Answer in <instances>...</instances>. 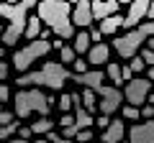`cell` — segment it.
<instances>
[{
    "instance_id": "cell-1",
    "label": "cell",
    "mask_w": 154,
    "mask_h": 143,
    "mask_svg": "<svg viewBox=\"0 0 154 143\" xmlns=\"http://www.w3.org/2000/svg\"><path fill=\"white\" fill-rule=\"evenodd\" d=\"M36 16L51 28L57 39L69 41L75 39V26H72V3L69 0H38Z\"/></svg>"
},
{
    "instance_id": "cell-2",
    "label": "cell",
    "mask_w": 154,
    "mask_h": 143,
    "mask_svg": "<svg viewBox=\"0 0 154 143\" xmlns=\"http://www.w3.org/2000/svg\"><path fill=\"white\" fill-rule=\"evenodd\" d=\"M72 79V72H67V66L62 61H44V66L36 72H26L16 79L18 87H49V89H62Z\"/></svg>"
},
{
    "instance_id": "cell-3",
    "label": "cell",
    "mask_w": 154,
    "mask_h": 143,
    "mask_svg": "<svg viewBox=\"0 0 154 143\" xmlns=\"http://www.w3.org/2000/svg\"><path fill=\"white\" fill-rule=\"evenodd\" d=\"M38 3L36 0H21V3H16V5H11V3H0V18H5V21H11V26L3 31V36H0V41H3V46H16V41L23 39V33H26V21H28V10L31 8H36Z\"/></svg>"
},
{
    "instance_id": "cell-4",
    "label": "cell",
    "mask_w": 154,
    "mask_h": 143,
    "mask_svg": "<svg viewBox=\"0 0 154 143\" xmlns=\"http://www.w3.org/2000/svg\"><path fill=\"white\" fill-rule=\"evenodd\" d=\"M57 100L51 97V95H44L38 87H31V89H21V92H16V115L18 118H28L33 115V112H38L41 118H46L51 112V107H54Z\"/></svg>"
},
{
    "instance_id": "cell-5",
    "label": "cell",
    "mask_w": 154,
    "mask_h": 143,
    "mask_svg": "<svg viewBox=\"0 0 154 143\" xmlns=\"http://www.w3.org/2000/svg\"><path fill=\"white\" fill-rule=\"evenodd\" d=\"M149 36H154V21H144L141 26H136L131 31H126L123 36H118L113 41V49L118 51L121 59H134L139 54V49L146 44Z\"/></svg>"
},
{
    "instance_id": "cell-6",
    "label": "cell",
    "mask_w": 154,
    "mask_h": 143,
    "mask_svg": "<svg viewBox=\"0 0 154 143\" xmlns=\"http://www.w3.org/2000/svg\"><path fill=\"white\" fill-rule=\"evenodd\" d=\"M49 51H51V41H44V39L28 41L23 49H16V54H13V66H16V72H23V74H26L33 66V61L44 59Z\"/></svg>"
},
{
    "instance_id": "cell-7",
    "label": "cell",
    "mask_w": 154,
    "mask_h": 143,
    "mask_svg": "<svg viewBox=\"0 0 154 143\" xmlns=\"http://www.w3.org/2000/svg\"><path fill=\"white\" fill-rule=\"evenodd\" d=\"M95 97H100V102H98L100 115L118 112V107L126 102V100H123V92H121L118 87H113V84H100V87L95 89Z\"/></svg>"
},
{
    "instance_id": "cell-8",
    "label": "cell",
    "mask_w": 154,
    "mask_h": 143,
    "mask_svg": "<svg viewBox=\"0 0 154 143\" xmlns=\"http://www.w3.org/2000/svg\"><path fill=\"white\" fill-rule=\"evenodd\" d=\"M152 87H154V84L149 82V79H141V77H134L131 82H126V89H123V100H126V105H134V107L146 105Z\"/></svg>"
},
{
    "instance_id": "cell-9",
    "label": "cell",
    "mask_w": 154,
    "mask_h": 143,
    "mask_svg": "<svg viewBox=\"0 0 154 143\" xmlns=\"http://www.w3.org/2000/svg\"><path fill=\"white\" fill-rule=\"evenodd\" d=\"M149 3L152 0H131L128 3V13L123 16V28H136V26H141L144 21H146V16H149Z\"/></svg>"
},
{
    "instance_id": "cell-10",
    "label": "cell",
    "mask_w": 154,
    "mask_h": 143,
    "mask_svg": "<svg viewBox=\"0 0 154 143\" xmlns=\"http://www.w3.org/2000/svg\"><path fill=\"white\" fill-rule=\"evenodd\" d=\"M128 143H154V120H144L128 130Z\"/></svg>"
},
{
    "instance_id": "cell-11",
    "label": "cell",
    "mask_w": 154,
    "mask_h": 143,
    "mask_svg": "<svg viewBox=\"0 0 154 143\" xmlns=\"http://www.w3.org/2000/svg\"><path fill=\"white\" fill-rule=\"evenodd\" d=\"M93 8H90V0H80L75 8H72V26H93Z\"/></svg>"
},
{
    "instance_id": "cell-12",
    "label": "cell",
    "mask_w": 154,
    "mask_h": 143,
    "mask_svg": "<svg viewBox=\"0 0 154 143\" xmlns=\"http://www.w3.org/2000/svg\"><path fill=\"white\" fill-rule=\"evenodd\" d=\"M103 79H105V74H103L100 69H88L85 74H75V72H72V82L82 84L85 89H93V92L103 84Z\"/></svg>"
},
{
    "instance_id": "cell-13",
    "label": "cell",
    "mask_w": 154,
    "mask_h": 143,
    "mask_svg": "<svg viewBox=\"0 0 154 143\" xmlns=\"http://www.w3.org/2000/svg\"><path fill=\"white\" fill-rule=\"evenodd\" d=\"M118 0H90V8H93V18L95 21H105L108 16L118 13Z\"/></svg>"
},
{
    "instance_id": "cell-14",
    "label": "cell",
    "mask_w": 154,
    "mask_h": 143,
    "mask_svg": "<svg viewBox=\"0 0 154 143\" xmlns=\"http://www.w3.org/2000/svg\"><path fill=\"white\" fill-rule=\"evenodd\" d=\"M123 136H126V125L121 120H110V125L100 133V141L103 143H121Z\"/></svg>"
},
{
    "instance_id": "cell-15",
    "label": "cell",
    "mask_w": 154,
    "mask_h": 143,
    "mask_svg": "<svg viewBox=\"0 0 154 143\" xmlns=\"http://www.w3.org/2000/svg\"><path fill=\"white\" fill-rule=\"evenodd\" d=\"M108 56H110L108 44H95V46H90V51H88V64L93 66V69H98L100 64H108Z\"/></svg>"
},
{
    "instance_id": "cell-16",
    "label": "cell",
    "mask_w": 154,
    "mask_h": 143,
    "mask_svg": "<svg viewBox=\"0 0 154 143\" xmlns=\"http://www.w3.org/2000/svg\"><path fill=\"white\" fill-rule=\"evenodd\" d=\"M72 110H75V125L80 128V130H88V128H93V115H90L88 110L82 107V102H75L72 105Z\"/></svg>"
},
{
    "instance_id": "cell-17",
    "label": "cell",
    "mask_w": 154,
    "mask_h": 143,
    "mask_svg": "<svg viewBox=\"0 0 154 143\" xmlns=\"http://www.w3.org/2000/svg\"><path fill=\"white\" fill-rule=\"evenodd\" d=\"M123 26V16L121 13H116V16H108L105 21H100V33H105V36H113L118 28Z\"/></svg>"
},
{
    "instance_id": "cell-18",
    "label": "cell",
    "mask_w": 154,
    "mask_h": 143,
    "mask_svg": "<svg viewBox=\"0 0 154 143\" xmlns=\"http://www.w3.org/2000/svg\"><path fill=\"white\" fill-rule=\"evenodd\" d=\"M38 33H41V18H38V16H28V21H26V33H23V39L36 41V39H38Z\"/></svg>"
},
{
    "instance_id": "cell-19",
    "label": "cell",
    "mask_w": 154,
    "mask_h": 143,
    "mask_svg": "<svg viewBox=\"0 0 154 143\" xmlns=\"http://www.w3.org/2000/svg\"><path fill=\"white\" fill-rule=\"evenodd\" d=\"M72 49H75V54H88L90 51V33H77L72 39Z\"/></svg>"
},
{
    "instance_id": "cell-20",
    "label": "cell",
    "mask_w": 154,
    "mask_h": 143,
    "mask_svg": "<svg viewBox=\"0 0 154 143\" xmlns=\"http://www.w3.org/2000/svg\"><path fill=\"white\" fill-rule=\"evenodd\" d=\"M105 77L113 82V87H118V84L123 82V79H121V64H116V61H108V66H105Z\"/></svg>"
},
{
    "instance_id": "cell-21",
    "label": "cell",
    "mask_w": 154,
    "mask_h": 143,
    "mask_svg": "<svg viewBox=\"0 0 154 143\" xmlns=\"http://www.w3.org/2000/svg\"><path fill=\"white\" fill-rule=\"evenodd\" d=\"M80 95H82V107L93 115V112L98 110V97H95V92L93 89H85V92H80Z\"/></svg>"
},
{
    "instance_id": "cell-22",
    "label": "cell",
    "mask_w": 154,
    "mask_h": 143,
    "mask_svg": "<svg viewBox=\"0 0 154 143\" xmlns=\"http://www.w3.org/2000/svg\"><path fill=\"white\" fill-rule=\"evenodd\" d=\"M49 130H54V123H51L49 118H41L38 123H33V125H31V133H33V136H46Z\"/></svg>"
},
{
    "instance_id": "cell-23",
    "label": "cell",
    "mask_w": 154,
    "mask_h": 143,
    "mask_svg": "<svg viewBox=\"0 0 154 143\" xmlns=\"http://www.w3.org/2000/svg\"><path fill=\"white\" fill-rule=\"evenodd\" d=\"M77 59V54H75V49H72V46H62V49H59V61H62V64H72V61H75Z\"/></svg>"
},
{
    "instance_id": "cell-24",
    "label": "cell",
    "mask_w": 154,
    "mask_h": 143,
    "mask_svg": "<svg viewBox=\"0 0 154 143\" xmlns=\"http://www.w3.org/2000/svg\"><path fill=\"white\" fill-rule=\"evenodd\" d=\"M123 118H126V120H139V118H141V107H134V105H123Z\"/></svg>"
},
{
    "instance_id": "cell-25",
    "label": "cell",
    "mask_w": 154,
    "mask_h": 143,
    "mask_svg": "<svg viewBox=\"0 0 154 143\" xmlns=\"http://www.w3.org/2000/svg\"><path fill=\"white\" fill-rule=\"evenodd\" d=\"M18 128H21L18 123H11V125H0V143H3V141H8V138H11L13 133H18Z\"/></svg>"
},
{
    "instance_id": "cell-26",
    "label": "cell",
    "mask_w": 154,
    "mask_h": 143,
    "mask_svg": "<svg viewBox=\"0 0 154 143\" xmlns=\"http://www.w3.org/2000/svg\"><path fill=\"white\" fill-rule=\"evenodd\" d=\"M72 69H75V74H85L90 69V64H88V59H75L72 61Z\"/></svg>"
},
{
    "instance_id": "cell-27",
    "label": "cell",
    "mask_w": 154,
    "mask_h": 143,
    "mask_svg": "<svg viewBox=\"0 0 154 143\" xmlns=\"http://www.w3.org/2000/svg\"><path fill=\"white\" fill-rule=\"evenodd\" d=\"M57 105H59V110H62V112H69V110H72V95H62Z\"/></svg>"
},
{
    "instance_id": "cell-28",
    "label": "cell",
    "mask_w": 154,
    "mask_h": 143,
    "mask_svg": "<svg viewBox=\"0 0 154 143\" xmlns=\"http://www.w3.org/2000/svg\"><path fill=\"white\" fill-rule=\"evenodd\" d=\"M128 66H131V72H134V74H141V72H144V66H146V64H144V59H141V56H134V59H131V64H128Z\"/></svg>"
},
{
    "instance_id": "cell-29",
    "label": "cell",
    "mask_w": 154,
    "mask_h": 143,
    "mask_svg": "<svg viewBox=\"0 0 154 143\" xmlns=\"http://www.w3.org/2000/svg\"><path fill=\"white\" fill-rule=\"evenodd\" d=\"M139 56L144 59V64H146V66H154V51L152 49H141V51H139Z\"/></svg>"
},
{
    "instance_id": "cell-30",
    "label": "cell",
    "mask_w": 154,
    "mask_h": 143,
    "mask_svg": "<svg viewBox=\"0 0 154 143\" xmlns=\"http://www.w3.org/2000/svg\"><path fill=\"white\" fill-rule=\"evenodd\" d=\"M75 141L77 143H90V141H93V130H90V128H88V130H80L75 136Z\"/></svg>"
},
{
    "instance_id": "cell-31",
    "label": "cell",
    "mask_w": 154,
    "mask_h": 143,
    "mask_svg": "<svg viewBox=\"0 0 154 143\" xmlns=\"http://www.w3.org/2000/svg\"><path fill=\"white\" fill-rule=\"evenodd\" d=\"M46 141H49V143H72L69 138H64V136H57L54 130H49V133H46Z\"/></svg>"
},
{
    "instance_id": "cell-32",
    "label": "cell",
    "mask_w": 154,
    "mask_h": 143,
    "mask_svg": "<svg viewBox=\"0 0 154 143\" xmlns=\"http://www.w3.org/2000/svg\"><path fill=\"white\" fill-rule=\"evenodd\" d=\"M134 77H136V74L131 72V66H128V64H123V66H121V79H123V82H131Z\"/></svg>"
},
{
    "instance_id": "cell-33",
    "label": "cell",
    "mask_w": 154,
    "mask_h": 143,
    "mask_svg": "<svg viewBox=\"0 0 154 143\" xmlns=\"http://www.w3.org/2000/svg\"><path fill=\"white\" fill-rule=\"evenodd\" d=\"M141 118L144 120H152L154 118V105H141Z\"/></svg>"
},
{
    "instance_id": "cell-34",
    "label": "cell",
    "mask_w": 154,
    "mask_h": 143,
    "mask_svg": "<svg viewBox=\"0 0 154 143\" xmlns=\"http://www.w3.org/2000/svg\"><path fill=\"white\" fill-rule=\"evenodd\" d=\"M59 125H62V128H69V125H75V115H69V112H64V115L59 118Z\"/></svg>"
},
{
    "instance_id": "cell-35",
    "label": "cell",
    "mask_w": 154,
    "mask_h": 143,
    "mask_svg": "<svg viewBox=\"0 0 154 143\" xmlns=\"http://www.w3.org/2000/svg\"><path fill=\"white\" fill-rule=\"evenodd\" d=\"M8 97H11V87L5 82H0V102H8Z\"/></svg>"
},
{
    "instance_id": "cell-36",
    "label": "cell",
    "mask_w": 154,
    "mask_h": 143,
    "mask_svg": "<svg viewBox=\"0 0 154 143\" xmlns=\"http://www.w3.org/2000/svg\"><path fill=\"white\" fill-rule=\"evenodd\" d=\"M13 118H16V112H0V125H11Z\"/></svg>"
},
{
    "instance_id": "cell-37",
    "label": "cell",
    "mask_w": 154,
    "mask_h": 143,
    "mask_svg": "<svg viewBox=\"0 0 154 143\" xmlns=\"http://www.w3.org/2000/svg\"><path fill=\"white\" fill-rule=\"evenodd\" d=\"M90 41H95V44H103V33H100L98 28H90Z\"/></svg>"
},
{
    "instance_id": "cell-38",
    "label": "cell",
    "mask_w": 154,
    "mask_h": 143,
    "mask_svg": "<svg viewBox=\"0 0 154 143\" xmlns=\"http://www.w3.org/2000/svg\"><path fill=\"white\" fill-rule=\"evenodd\" d=\"M33 133H31V128H18V138H23V141H28Z\"/></svg>"
},
{
    "instance_id": "cell-39",
    "label": "cell",
    "mask_w": 154,
    "mask_h": 143,
    "mask_svg": "<svg viewBox=\"0 0 154 143\" xmlns=\"http://www.w3.org/2000/svg\"><path fill=\"white\" fill-rule=\"evenodd\" d=\"M8 72H11V66H8L5 61H0V82H3V79L8 77Z\"/></svg>"
},
{
    "instance_id": "cell-40",
    "label": "cell",
    "mask_w": 154,
    "mask_h": 143,
    "mask_svg": "<svg viewBox=\"0 0 154 143\" xmlns=\"http://www.w3.org/2000/svg\"><path fill=\"white\" fill-rule=\"evenodd\" d=\"M108 125H110L108 115H100V118H98V128H100V130H105V128H108Z\"/></svg>"
},
{
    "instance_id": "cell-41",
    "label": "cell",
    "mask_w": 154,
    "mask_h": 143,
    "mask_svg": "<svg viewBox=\"0 0 154 143\" xmlns=\"http://www.w3.org/2000/svg\"><path fill=\"white\" fill-rule=\"evenodd\" d=\"M38 39H44V41H49V39H51V28H44V31L38 33Z\"/></svg>"
},
{
    "instance_id": "cell-42",
    "label": "cell",
    "mask_w": 154,
    "mask_h": 143,
    "mask_svg": "<svg viewBox=\"0 0 154 143\" xmlns=\"http://www.w3.org/2000/svg\"><path fill=\"white\" fill-rule=\"evenodd\" d=\"M146 21H154V0L149 3V16H146Z\"/></svg>"
},
{
    "instance_id": "cell-43",
    "label": "cell",
    "mask_w": 154,
    "mask_h": 143,
    "mask_svg": "<svg viewBox=\"0 0 154 143\" xmlns=\"http://www.w3.org/2000/svg\"><path fill=\"white\" fill-rule=\"evenodd\" d=\"M62 46H64V41H62V39H57V41H51V49H62Z\"/></svg>"
},
{
    "instance_id": "cell-44",
    "label": "cell",
    "mask_w": 154,
    "mask_h": 143,
    "mask_svg": "<svg viewBox=\"0 0 154 143\" xmlns=\"http://www.w3.org/2000/svg\"><path fill=\"white\" fill-rule=\"evenodd\" d=\"M3 143H28V141H23V138H8V141H3Z\"/></svg>"
},
{
    "instance_id": "cell-45",
    "label": "cell",
    "mask_w": 154,
    "mask_h": 143,
    "mask_svg": "<svg viewBox=\"0 0 154 143\" xmlns=\"http://www.w3.org/2000/svg\"><path fill=\"white\" fill-rule=\"evenodd\" d=\"M146 49L154 51V36H149V39H146Z\"/></svg>"
},
{
    "instance_id": "cell-46",
    "label": "cell",
    "mask_w": 154,
    "mask_h": 143,
    "mask_svg": "<svg viewBox=\"0 0 154 143\" xmlns=\"http://www.w3.org/2000/svg\"><path fill=\"white\" fill-rule=\"evenodd\" d=\"M149 105H154V87H152V92H149V100H146Z\"/></svg>"
},
{
    "instance_id": "cell-47",
    "label": "cell",
    "mask_w": 154,
    "mask_h": 143,
    "mask_svg": "<svg viewBox=\"0 0 154 143\" xmlns=\"http://www.w3.org/2000/svg\"><path fill=\"white\" fill-rule=\"evenodd\" d=\"M149 82H154V66H149Z\"/></svg>"
},
{
    "instance_id": "cell-48",
    "label": "cell",
    "mask_w": 154,
    "mask_h": 143,
    "mask_svg": "<svg viewBox=\"0 0 154 143\" xmlns=\"http://www.w3.org/2000/svg\"><path fill=\"white\" fill-rule=\"evenodd\" d=\"M5 3H11V5H16V3H21V0H5Z\"/></svg>"
},
{
    "instance_id": "cell-49",
    "label": "cell",
    "mask_w": 154,
    "mask_h": 143,
    "mask_svg": "<svg viewBox=\"0 0 154 143\" xmlns=\"http://www.w3.org/2000/svg\"><path fill=\"white\" fill-rule=\"evenodd\" d=\"M3 51H5V46H3V41H0V56H3Z\"/></svg>"
},
{
    "instance_id": "cell-50",
    "label": "cell",
    "mask_w": 154,
    "mask_h": 143,
    "mask_svg": "<svg viewBox=\"0 0 154 143\" xmlns=\"http://www.w3.org/2000/svg\"><path fill=\"white\" fill-rule=\"evenodd\" d=\"M36 143H49V141H44V138H36Z\"/></svg>"
},
{
    "instance_id": "cell-51",
    "label": "cell",
    "mask_w": 154,
    "mask_h": 143,
    "mask_svg": "<svg viewBox=\"0 0 154 143\" xmlns=\"http://www.w3.org/2000/svg\"><path fill=\"white\" fill-rule=\"evenodd\" d=\"M3 31H5V28H3V21H0V36H3Z\"/></svg>"
},
{
    "instance_id": "cell-52",
    "label": "cell",
    "mask_w": 154,
    "mask_h": 143,
    "mask_svg": "<svg viewBox=\"0 0 154 143\" xmlns=\"http://www.w3.org/2000/svg\"><path fill=\"white\" fill-rule=\"evenodd\" d=\"M118 3H131V0H118Z\"/></svg>"
},
{
    "instance_id": "cell-53",
    "label": "cell",
    "mask_w": 154,
    "mask_h": 143,
    "mask_svg": "<svg viewBox=\"0 0 154 143\" xmlns=\"http://www.w3.org/2000/svg\"><path fill=\"white\" fill-rule=\"evenodd\" d=\"M69 3H75V5H77V3H80V0H69Z\"/></svg>"
},
{
    "instance_id": "cell-54",
    "label": "cell",
    "mask_w": 154,
    "mask_h": 143,
    "mask_svg": "<svg viewBox=\"0 0 154 143\" xmlns=\"http://www.w3.org/2000/svg\"><path fill=\"white\" fill-rule=\"evenodd\" d=\"M0 112H3V102H0Z\"/></svg>"
},
{
    "instance_id": "cell-55",
    "label": "cell",
    "mask_w": 154,
    "mask_h": 143,
    "mask_svg": "<svg viewBox=\"0 0 154 143\" xmlns=\"http://www.w3.org/2000/svg\"><path fill=\"white\" fill-rule=\"evenodd\" d=\"M0 3H3V0H0Z\"/></svg>"
}]
</instances>
